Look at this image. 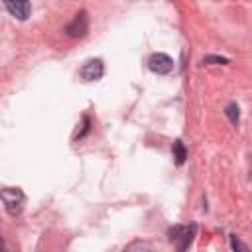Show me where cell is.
<instances>
[{"instance_id": "3957f363", "label": "cell", "mask_w": 252, "mask_h": 252, "mask_svg": "<svg viewBox=\"0 0 252 252\" xmlns=\"http://www.w3.org/2000/svg\"><path fill=\"white\" fill-rule=\"evenodd\" d=\"M63 32L69 37H83V35H87V32H89V16H87V12L85 10L77 12L75 18L65 26Z\"/></svg>"}, {"instance_id": "8fae6325", "label": "cell", "mask_w": 252, "mask_h": 252, "mask_svg": "<svg viewBox=\"0 0 252 252\" xmlns=\"http://www.w3.org/2000/svg\"><path fill=\"white\" fill-rule=\"evenodd\" d=\"M89 130H91V120H89V116H85V118H83V130L77 134V140H81Z\"/></svg>"}, {"instance_id": "52a82bcc", "label": "cell", "mask_w": 252, "mask_h": 252, "mask_svg": "<svg viewBox=\"0 0 252 252\" xmlns=\"http://www.w3.org/2000/svg\"><path fill=\"white\" fill-rule=\"evenodd\" d=\"M171 152H173V158H175V163L177 165H183L185 159H187V148L181 140H175L173 146H171Z\"/></svg>"}, {"instance_id": "7a4b0ae2", "label": "cell", "mask_w": 252, "mask_h": 252, "mask_svg": "<svg viewBox=\"0 0 252 252\" xmlns=\"http://www.w3.org/2000/svg\"><path fill=\"white\" fill-rule=\"evenodd\" d=\"M197 232V226L195 224H189V226H181V224H175L167 230V236H169V242H175L177 250H187L193 236Z\"/></svg>"}, {"instance_id": "5b68a950", "label": "cell", "mask_w": 252, "mask_h": 252, "mask_svg": "<svg viewBox=\"0 0 252 252\" xmlns=\"http://www.w3.org/2000/svg\"><path fill=\"white\" fill-rule=\"evenodd\" d=\"M104 75V63L102 59H89L79 69V77L83 81H98Z\"/></svg>"}, {"instance_id": "8992f818", "label": "cell", "mask_w": 252, "mask_h": 252, "mask_svg": "<svg viewBox=\"0 0 252 252\" xmlns=\"http://www.w3.org/2000/svg\"><path fill=\"white\" fill-rule=\"evenodd\" d=\"M4 6H6V10L14 16V18H18V20H28L30 18V14H32V4H30V0H4Z\"/></svg>"}, {"instance_id": "30bf717a", "label": "cell", "mask_w": 252, "mask_h": 252, "mask_svg": "<svg viewBox=\"0 0 252 252\" xmlns=\"http://www.w3.org/2000/svg\"><path fill=\"white\" fill-rule=\"evenodd\" d=\"M230 248H232V250H242V252H246V244H242V242L236 238V234H230Z\"/></svg>"}, {"instance_id": "6da1fadb", "label": "cell", "mask_w": 252, "mask_h": 252, "mask_svg": "<svg viewBox=\"0 0 252 252\" xmlns=\"http://www.w3.org/2000/svg\"><path fill=\"white\" fill-rule=\"evenodd\" d=\"M2 203L8 211L10 217H18L24 209V203H26V195L20 187H4L2 189Z\"/></svg>"}, {"instance_id": "9c48e42d", "label": "cell", "mask_w": 252, "mask_h": 252, "mask_svg": "<svg viewBox=\"0 0 252 252\" xmlns=\"http://www.w3.org/2000/svg\"><path fill=\"white\" fill-rule=\"evenodd\" d=\"M230 59L228 57H220V55H205L201 59V65H228Z\"/></svg>"}, {"instance_id": "ba28073f", "label": "cell", "mask_w": 252, "mask_h": 252, "mask_svg": "<svg viewBox=\"0 0 252 252\" xmlns=\"http://www.w3.org/2000/svg\"><path fill=\"white\" fill-rule=\"evenodd\" d=\"M224 114H226V118L230 120V124L238 126V122H240V108H238L236 102H228V104L224 106Z\"/></svg>"}, {"instance_id": "277c9868", "label": "cell", "mask_w": 252, "mask_h": 252, "mask_svg": "<svg viewBox=\"0 0 252 252\" xmlns=\"http://www.w3.org/2000/svg\"><path fill=\"white\" fill-rule=\"evenodd\" d=\"M173 59L165 53H152L150 59H148V67L152 73H158V75H167L173 71Z\"/></svg>"}]
</instances>
